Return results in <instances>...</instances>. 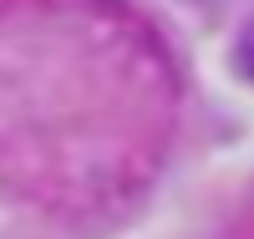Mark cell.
Listing matches in <instances>:
<instances>
[{
    "mask_svg": "<svg viewBox=\"0 0 254 239\" xmlns=\"http://www.w3.org/2000/svg\"><path fill=\"white\" fill-rule=\"evenodd\" d=\"M178 138V67L127 0H0V183L112 214Z\"/></svg>",
    "mask_w": 254,
    "mask_h": 239,
    "instance_id": "6da1fadb",
    "label": "cell"
}]
</instances>
